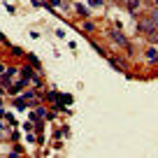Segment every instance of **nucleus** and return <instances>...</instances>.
Wrapping results in <instances>:
<instances>
[{
	"label": "nucleus",
	"instance_id": "1",
	"mask_svg": "<svg viewBox=\"0 0 158 158\" xmlns=\"http://www.w3.org/2000/svg\"><path fill=\"white\" fill-rule=\"evenodd\" d=\"M147 56H149V61H158V54H156V49H149V54H147Z\"/></svg>",
	"mask_w": 158,
	"mask_h": 158
},
{
	"label": "nucleus",
	"instance_id": "4",
	"mask_svg": "<svg viewBox=\"0 0 158 158\" xmlns=\"http://www.w3.org/2000/svg\"><path fill=\"white\" fill-rule=\"evenodd\" d=\"M91 5H102V0H91Z\"/></svg>",
	"mask_w": 158,
	"mask_h": 158
},
{
	"label": "nucleus",
	"instance_id": "3",
	"mask_svg": "<svg viewBox=\"0 0 158 158\" xmlns=\"http://www.w3.org/2000/svg\"><path fill=\"white\" fill-rule=\"evenodd\" d=\"M128 5H130V9H135V7L139 5V0H130V3H128Z\"/></svg>",
	"mask_w": 158,
	"mask_h": 158
},
{
	"label": "nucleus",
	"instance_id": "2",
	"mask_svg": "<svg viewBox=\"0 0 158 158\" xmlns=\"http://www.w3.org/2000/svg\"><path fill=\"white\" fill-rule=\"evenodd\" d=\"M23 77H28V79L33 77V72H30V67H23Z\"/></svg>",
	"mask_w": 158,
	"mask_h": 158
}]
</instances>
